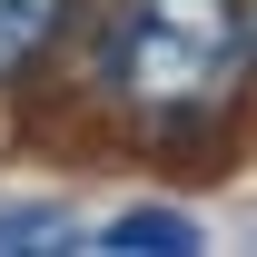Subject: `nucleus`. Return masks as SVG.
Masks as SVG:
<instances>
[{"mask_svg":"<svg viewBox=\"0 0 257 257\" xmlns=\"http://www.w3.org/2000/svg\"><path fill=\"white\" fill-rule=\"evenodd\" d=\"M237 69H247V0H109L89 20V99H109L159 149L218 139Z\"/></svg>","mask_w":257,"mask_h":257,"instance_id":"nucleus-1","label":"nucleus"},{"mask_svg":"<svg viewBox=\"0 0 257 257\" xmlns=\"http://www.w3.org/2000/svg\"><path fill=\"white\" fill-rule=\"evenodd\" d=\"M30 237H60V208H10L0 218V247H30Z\"/></svg>","mask_w":257,"mask_h":257,"instance_id":"nucleus-4","label":"nucleus"},{"mask_svg":"<svg viewBox=\"0 0 257 257\" xmlns=\"http://www.w3.org/2000/svg\"><path fill=\"white\" fill-rule=\"evenodd\" d=\"M99 247H119V257H188L198 218H178V208H119V218L99 227Z\"/></svg>","mask_w":257,"mask_h":257,"instance_id":"nucleus-3","label":"nucleus"},{"mask_svg":"<svg viewBox=\"0 0 257 257\" xmlns=\"http://www.w3.org/2000/svg\"><path fill=\"white\" fill-rule=\"evenodd\" d=\"M69 30H79V0H0V89H20Z\"/></svg>","mask_w":257,"mask_h":257,"instance_id":"nucleus-2","label":"nucleus"}]
</instances>
